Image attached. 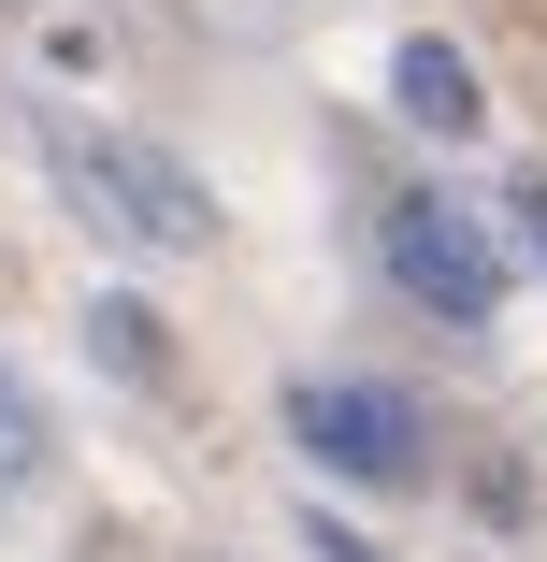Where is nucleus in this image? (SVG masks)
Returning a JSON list of instances; mask_svg holds the SVG:
<instances>
[{"label": "nucleus", "instance_id": "obj_1", "mask_svg": "<svg viewBox=\"0 0 547 562\" xmlns=\"http://www.w3.org/2000/svg\"><path fill=\"white\" fill-rule=\"evenodd\" d=\"M58 188H72L116 246H145V260H202V246H216V188H202L173 145H145V131H58Z\"/></svg>", "mask_w": 547, "mask_h": 562}, {"label": "nucleus", "instance_id": "obj_2", "mask_svg": "<svg viewBox=\"0 0 547 562\" xmlns=\"http://www.w3.org/2000/svg\"><path fill=\"white\" fill-rule=\"evenodd\" d=\"M375 246H389V289H403V303H432V317H461V331H476V317L504 303V246L476 232V216H461L447 188H403Z\"/></svg>", "mask_w": 547, "mask_h": 562}, {"label": "nucleus", "instance_id": "obj_3", "mask_svg": "<svg viewBox=\"0 0 547 562\" xmlns=\"http://www.w3.org/2000/svg\"><path fill=\"white\" fill-rule=\"evenodd\" d=\"M288 432H303L332 476H361V491H418V476H432L418 404L375 390V375H303V390H288Z\"/></svg>", "mask_w": 547, "mask_h": 562}, {"label": "nucleus", "instance_id": "obj_4", "mask_svg": "<svg viewBox=\"0 0 547 562\" xmlns=\"http://www.w3.org/2000/svg\"><path fill=\"white\" fill-rule=\"evenodd\" d=\"M389 101H403V131H447V145L490 116V101H476V58H461V44H403V58H389Z\"/></svg>", "mask_w": 547, "mask_h": 562}, {"label": "nucleus", "instance_id": "obj_5", "mask_svg": "<svg viewBox=\"0 0 547 562\" xmlns=\"http://www.w3.org/2000/svg\"><path fill=\"white\" fill-rule=\"evenodd\" d=\"M87 361H116L130 390H159V375H173V331H159L130 289H101V303H87Z\"/></svg>", "mask_w": 547, "mask_h": 562}, {"label": "nucleus", "instance_id": "obj_6", "mask_svg": "<svg viewBox=\"0 0 547 562\" xmlns=\"http://www.w3.org/2000/svg\"><path fill=\"white\" fill-rule=\"evenodd\" d=\"M58 476V418H44V390L0 361V491H44Z\"/></svg>", "mask_w": 547, "mask_h": 562}, {"label": "nucleus", "instance_id": "obj_7", "mask_svg": "<svg viewBox=\"0 0 547 562\" xmlns=\"http://www.w3.org/2000/svg\"><path fill=\"white\" fill-rule=\"evenodd\" d=\"M317 562H389L375 533H332V519H317Z\"/></svg>", "mask_w": 547, "mask_h": 562}, {"label": "nucleus", "instance_id": "obj_8", "mask_svg": "<svg viewBox=\"0 0 547 562\" xmlns=\"http://www.w3.org/2000/svg\"><path fill=\"white\" fill-rule=\"evenodd\" d=\"M518 232H533V260H547V188H518Z\"/></svg>", "mask_w": 547, "mask_h": 562}, {"label": "nucleus", "instance_id": "obj_9", "mask_svg": "<svg viewBox=\"0 0 547 562\" xmlns=\"http://www.w3.org/2000/svg\"><path fill=\"white\" fill-rule=\"evenodd\" d=\"M30 15H101V0H30Z\"/></svg>", "mask_w": 547, "mask_h": 562}]
</instances>
